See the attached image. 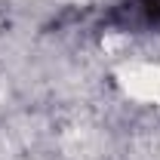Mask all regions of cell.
Masks as SVG:
<instances>
[{
  "instance_id": "obj_1",
  "label": "cell",
  "mask_w": 160,
  "mask_h": 160,
  "mask_svg": "<svg viewBox=\"0 0 160 160\" xmlns=\"http://www.w3.org/2000/svg\"><path fill=\"white\" fill-rule=\"evenodd\" d=\"M114 83L123 92V99L142 108H160V62L126 59L114 71Z\"/></svg>"
}]
</instances>
